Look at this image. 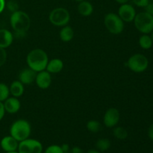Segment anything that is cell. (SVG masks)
<instances>
[{
  "label": "cell",
  "instance_id": "6da1fadb",
  "mask_svg": "<svg viewBox=\"0 0 153 153\" xmlns=\"http://www.w3.org/2000/svg\"><path fill=\"white\" fill-rule=\"evenodd\" d=\"M11 28L17 37H22L26 34L31 26V19L27 13L22 10H16L11 13L10 18Z\"/></svg>",
  "mask_w": 153,
  "mask_h": 153
},
{
  "label": "cell",
  "instance_id": "7a4b0ae2",
  "mask_svg": "<svg viewBox=\"0 0 153 153\" xmlns=\"http://www.w3.org/2000/svg\"><path fill=\"white\" fill-rule=\"evenodd\" d=\"M48 62L49 57L47 53L41 49H33L27 55L26 63L28 67L36 73L46 70Z\"/></svg>",
  "mask_w": 153,
  "mask_h": 153
},
{
  "label": "cell",
  "instance_id": "3957f363",
  "mask_svg": "<svg viewBox=\"0 0 153 153\" xmlns=\"http://www.w3.org/2000/svg\"><path fill=\"white\" fill-rule=\"evenodd\" d=\"M31 132V127L25 120L19 119L14 121L10 126V135L14 137L18 142L28 138Z\"/></svg>",
  "mask_w": 153,
  "mask_h": 153
},
{
  "label": "cell",
  "instance_id": "277c9868",
  "mask_svg": "<svg viewBox=\"0 0 153 153\" xmlns=\"http://www.w3.org/2000/svg\"><path fill=\"white\" fill-rule=\"evenodd\" d=\"M133 22L137 31L142 34H150L153 31V16L147 12L137 13Z\"/></svg>",
  "mask_w": 153,
  "mask_h": 153
},
{
  "label": "cell",
  "instance_id": "5b68a950",
  "mask_svg": "<svg viewBox=\"0 0 153 153\" xmlns=\"http://www.w3.org/2000/svg\"><path fill=\"white\" fill-rule=\"evenodd\" d=\"M104 24L108 31L112 34H120L124 30V22L117 13H107L104 17Z\"/></svg>",
  "mask_w": 153,
  "mask_h": 153
},
{
  "label": "cell",
  "instance_id": "8992f818",
  "mask_svg": "<svg viewBox=\"0 0 153 153\" xmlns=\"http://www.w3.org/2000/svg\"><path fill=\"white\" fill-rule=\"evenodd\" d=\"M126 66L134 73H140L144 72L148 68L149 61L143 54H134L128 58L126 62Z\"/></svg>",
  "mask_w": 153,
  "mask_h": 153
},
{
  "label": "cell",
  "instance_id": "52a82bcc",
  "mask_svg": "<svg viewBox=\"0 0 153 153\" xmlns=\"http://www.w3.org/2000/svg\"><path fill=\"white\" fill-rule=\"evenodd\" d=\"M49 19L52 25L58 27H64L70 22V12L64 7H56L50 12Z\"/></svg>",
  "mask_w": 153,
  "mask_h": 153
},
{
  "label": "cell",
  "instance_id": "ba28073f",
  "mask_svg": "<svg viewBox=\"0 0 153 153\" xmlns=\"http://www.w3.org/2000/svg\"><path fill=\"white\" fill-rule=\"evenodd\" d=\"M17 151L19 153H42L43 145L39 140L28 137L19 142Z\"/></svg>",
  "mask_w": 153,
  "mask_h": 153
},
{
  "label": "cell",
  "instance_id": "9c48e42d",
  "mask_svg": "<svg viewBox=\"0 0 153 153\" xmlns=\"http://www.w3.org/2000/svg\"><path fill=\"white\" fill-rule=\"evenodd\" d=\"M136 14L137 13L134 7L128 3L121 4L118 10V16L125 22H133Z\"/></svg>",
  "mask_w": 153,
  "mask_h": 153
},
{
  "label": "cell",
  "instance_id": "30bf717a",
  "mask_svg": "<svg viewBox=\"0 0 153 153\" xmlns=\"http://www.w3.org/2000/svg\"><path fill=\"white\" fill-rule=\"evenodd\" d=\"M120 117V115L119 111L115 108H111L108 109L105 113L103 123L108 128H114L119 123Z\"/></svg>",
  "mask_w": 153,
  "mask_h": 153
},
{
  "label": "cell",
  "instance_id": "8fae6325",
  "mask_svg": "<svg viewBox=\"0 0 153 153\" xmlns=\"http://www.w3.org/2000/svg\"><path fill=\"white\" fill-rule=\"evenodd\" d=\"M35 82L37 84V87L40 89H47L50 87L52 84V76L51 73L46 71V70L40 71L37 73L35 79Z\"/></svg>",
  "mask_w": 153,
  "mask_h": 153
},
{
  "label": "cell",
  "instance_id": "7c38bea8",
  "mask_svg": "<svg viewBox=\"0 0 153 153\" xmlns=\"http://www.w3.org/2000/svg\"><path fill=\"white\" fill-rule=\"evenodd\" d=\"M18 145H19V142L11 135L5 136L1 139L0 142V146L1 149L5 152L16 151L18 149Z\"/></svg>",
  "mask_w": 153,
  "mask_h": 153
},
{
  "label": "cell",
  "instance_id": "4fadbf2b",
  "mask_svg": "<svg viewBox=\"0 0 153 153\" xmlns=\"http://www.w3.org/2000/svg\"><path fill=\"white\" fill-rule=\"evenodd\" d=\"M3 104H4L5 112H7L8 114H11L17 113L21 107L19 100L16 97H8L7 100L3 102Z\"/></svg>",
  "mask_w": 153,
  "mask_h": 153
},
{
  "label": "cell",
  "instance_id": "5bb4252c",
  "mask_svg": "<svg viewBox=\"0 0 153 153\" xmlns=\"http://www.w3.org/2000/svg\"><path fill=\"white\" fill-rule=\"evenodd\" d=\"M36 76H37V73L28 67L22 70L19 73V81L22 82L23 85H31L35 81Z\"/></svg>",
  "mask_w": 153,
  "mask_h": 153
},
{
  "label": "cell",
  "instance_id": "9a60e30c",
  "mask_svg": "<svg viewBox=\"0 0 153 153\" xmlns=\"http://www.w3.org/2000/svg\"><path fill=\"white\" fill-rule=\"evenodd\" d=\"M13 41V34L10 31L1 28L0 29V47L7 49L12 44Z\"/></svg>",
  "mask_w": 153,
  "mask_h": 153
},
{
  "label": "cell",
  "instance_id": "2e32d148",
  "mask_svg": "<svg viewBox=\"0 0 153 153\" xmlns=\"http://www.w3.org/2000/svg\"><path fill=\"white\" fill-rule=\"evenodd\" d=\"M63 68H64V62L62 60L59 58H53L51 61H49L46 70L49 73L55 74L60 73Z\"/></svg>",
  "mask_w": 153,
  "mask_h": 153
},
{
  "label": "cell",
  "instance_id": "e0dca14e",
  "mask_svg": "<svg viewBox=\"0 0 153 153\" xmlns=\"http://www.w3.org/2000/svg\"><path fill=\"white\" fill-rule=\"evenodd\" d=\"M78 11L79 14L83 16H89L94 12V7L89 1L84 0L78 4Z\"/></svg>",
  "mask_w": 153,
  "mask_h": 153
},
{
  "label": "cell",
  "instance_id": "ac0fdd59",
  "mask_svg": "<svg viewBox=\"0 0 153 153\" xmlns=\"http://www.w3.org/2000/svg\"><path fill=\"white\" fill-rule=\"evenodd\" d=\"M10 90V94H11L13 97H21L24 93V85L19 80L13 81L9 88Z\"/></svg>",
  "mask_w": 153,
  "mask_h": 153
},
{
  "label": "cell",
  "instance_id": "d6986e66",
  "mask_svg": "<svg viewBox=\"0 0 153 153\" xmlns=\"http://www.w3.org/2000/svg\"><path fill=\"white\" fill-rule=\"evenodd\" d=\"M59 36L63 42L67 43V42H70L73 40V37H74V31L71 26H69L67 25L62 27V28L60 31Z\"/></svg>",
  "mask_w": 153,
  "mask_h": 153
},
{
  "label": "cell",
  "instance_id": "ffe728a7",
  "mask_svg": "<svg viewBox=\"0 0 153 153\" xmlns=\"http://www.w3.org/2000/svg\"><path fill=\"white\" fill-rule=\"evenodd\" d=\"M138 43L140 47L143 49H146H146H151L153 45V42L151 36L146 34H143V35L140 36V38H139Z\"/></svg>",
  "mask_w": 153,
  "mask_h": 153
},
{
  "label": "cell",
  "instance_id": "44dd1931",
  "mask_svg": "<svg viewBox=\"0 0 153 153\" xmlns=\"http://www.w3.org/2000/svg\"><path fill=\"white\" fill-rule=\"evenodd\" d=\"M111 141L107 138H100L96 143V147L100 152H105L111 147Z\"/></svg>",
  "mask_w": 153,
  "mask_h": 153
},
{
  "label": "cell",
  "instance_id": "7402d4cb",
  "mask_svg": "<svg viewBox=\"0 0 153 153\" xmlns=\"http://www.w3.org/2000/svg\"><path fill=\"white\" fill-rule=\"evenodd\" d=\"M113 134L117 139H119V140H125L128 137V131L123 127L117 126L114 128Z\"/></svg>",
  "mask_w": 153,
  "mask_h": 153
},
{
  "label": "cell",
  "instance_id": "603a6c76",
  "mask_svg": "<svg viewBox=\"0 0 153 153\" xmlns=\"http://www.w3.org/2000/svg\"><path fill=\"white\" fill-rule=\"evenodd\" d=\"M86 127L88 131H91V132L97 133L101 129V124L99 121L95 120H91L87 123Z\"/></svg>",
  "mask_w": 153,
  "mask_h": 153
},
{
  "label": "cell",
  "instance_id": "cb8c5ba5",
  "mask_svg": "<svg viewBox=\"0 0 153 153\" xmlns=\"http://www.w3.org/2000/svg\"><path fill=\"white\" fill-rule=\"evenodd\" d=\"M10 95V90L7 85L0 83V102H4L7 100Z\"/></svg>",
  "mask_w": 153,
  "mask_h": 153
},
{
  "label": "cell",
  "instance_id": "d4e9b609",
  "mask_svg": "<svg viewBox=\"0 0 153 153\" xmlns=\"http://www.w3.org/2000/svg\"><path fill=\"white\" fill-rule=\"evenodd\" d=\"M6 7L11 13L19 10V4H18L17 1L15 0H10L7 1V3H6Z\"/></svg>",
  "mask_w": 153,
  "mask_h": 153
},
{
  "label": "cell",
  "instance_id": "484cf974",
  "mask_svg": "<svg viewBox=\"0 0 153 153\" xmlns=\"http://www.w3.org/2000/svg\"><path fill=\"white\" fill-rule=\"evenodd\" d=\"M44 153H64L61 146L58 145H51L46 148V150L44 151Z\"/></svg>",
  "mask_w": 153,
  "mask_h": 153
},
{
  "label": "cell",
  "instance_id": "4316f807",
  "mask_svg": "<svg viewBox=\"0 0 153 153\" xmlns=\"http://www.w3.org/2000/svg\"><path fill=\"white\" fill-rule=\"evenodd\" d=\"M7 60V52L5 49L0 47V67H2Z\"/></svg>",
  "mask_w": 153,
  "mask_h": 153
},
{
  "label": "cell",
  "instance_id": "83f0119b",
  "mask_svg": "<svg viewBox=\"0 0 153 153\" xmlns=\"http://www.w3.org/2000/svg\"><path fill=\"white\" fill-rule=\"evenodd\" d=\"M132 3L139 7H145L149 2V0H131Z\"/></svg>",
  "mask_w": 153,
  "mask_h": 153
},
{
  "label": "cell",
  "instance_id": "f1b7e54d",
  "mask_svg": "<svg viewBox=\"0 0 153 153\" xmlns=\"http://www.w3.org/2000/svg\"><path fill=\"white\" fill-rule=\"evenodd\" d=\"M145 10V12H147V13H150V14L152 15L153 12V2L152 1H149V4L146 6L145 7H143Z\"/></svg>",
  "mask_w": 153,
  "mask_h": 153
},
{
  "label": "cell",
  "instance_id": "f546056e",
  "mask_svg": "<svg viewBox=\"0 0 153 153\" xmlns=\"http://www.w3.org/2000/svg\"><path fill=\"white\" fill-rule=\"evenodd\" d=\"M4 114H5V110H4V104L2 102H0V121L3 119Z\"/></svg>",
  "mask_w": 153,
  "mask_h": 153
},
{
  "label": "cell",
  "instance_id": "4dcf8cb0",
  "mask_svg": "<svg viewBox=\"0 0 153 153\" xmlns=\"http://www.w3.org/2000/svg\"><path fill=\"white\" fill-rule=\"evenodd\" d=\"M148 136L151 140H153V123L151 124L148 128Z\"/></svg>",
  "mask_w": 153,
  "mask_h": 153
},
{
  "label": "cell",
  "instance_id": "1f68e13d",
  "mask_svg": "<svg viewBox=\"0 0 153 153\" xmlns=\"http://www.w3.org/2000/svg\"><path fill=\"white\" fill-rule=\"evenodd\" d=\"M70 152L71 153H83V150L81 149L79 146H74L70 150Z\"/></svg>",
  "mask_w": 153,
  "mask_h": 153
},
{
  "label": "cell",
  "instance_id": "d6a6232c",
  "mask_svg": "<svg viewBox=\"0 0 153 153\" xmlns=\"http://www.w3.org/2000/svg\"><path fill=\"white\" fill-rule=\"evenodd\" d=\"M61 149H62L63 152H69L70 149V145L68 144V143H64V144H62L61 146Z\"/></svg>",
  "mask_w": 153,
  "mask_h": 153
},
{
  "label": "cell",
  "instance_id": "836d02e7",
  "mask_svg": "<svg viewBox=\"0 0 153 153\" xmlns=\"http://www.w3.org/2000/svg\"><path fill=\"white\" fill-rule=\"evenodd\" d=\"M6 7L5 0H0V13H2Z\"/></svg>",
  "mask_w": 153,
  "mask_h": 153
},
{
  "label": "cell",
  "instance_id": "e575fe53",
  "mask_svg": "<svg viewBox=\"0 0 153 153\" xmlns=\"http://www.w3.org/2000/svg\"><path fill=\"white\" fill-rule=\"evenodd\" d=\"M115 1H117V3H119V4H126V3H128V1H129V0H115Z\"/></svg>",
  "mask_w": 153,
  "mask_h": 153
},
{
  "label": "cell",
  "instance_id": "d590c367",
  "mask_svg": "<svg viewBox=\"0 0 153 153\" xmlns=\"http://www.w3.org/2000/svg\"><path fill=\"white\" fill-rule=\"evenodd\" d=\"M87 153H101L99 150L97 149H90Z\"/></svg>",
  "mask_w": 153,
  "mask_h": 153
},
{
  "label": "cell",
  "instance_id": "8d00e7d4",
  "mask_svg": "<svg viewBox=\"0 0 153 153\" xmlns=\"http://www.w3.org/2000/svg\"><path fill=\"white\" fill-rule=\"evenodd\" d=\"M5 153H19V152H16V151H13V152H5Z\"/></svg>",
  "mask_w": 153,
  "mask_h": 153
},
{
  "label": "cell",
  "instance_id": "74e56055",
  "mask_svg": "<svg viewBox=\"0 0 153 153\" xmlns=\"http://www.w3.org/2000/svg\"><path fill=\"white\" fill-rule=\"evenodd\" d=\"M151 37H152V42H153V31L151 32Z\"/></svg>",
  "mask_w": 153,
  "mask_h": 153
},
{
  "label": "cell",
  "instance_id": "f35d334b",
  "mask_svg": "<svg viewBox=\"0 0 153 153\" xmlns=\"http://www.w3.org/2000/svg\"><path fill=\"white\" fill-rule=\"evenodd\" d=\"M75 1H79V2H80V1H84V0H75Z\"/></svg>",
  "mask_w": 153,
  "mask_h": 153
},
{
  "label": "cell",
  "instance_id": "ab89813d",
  "mask_svg": "<svg viewBox=\"0 0 153 153\" xmlns=\"http://www.w3.org/2000/svg\"><path fill=\"white\" fill-rule=\"evenodd\" d=\"M64 153H71V152H70V151H69V152H64Z\"/></svg>",
  "mask_w": 153,
  "mask_h": 153
},
{
  "label": "cell",
  "instance_id": "60d3db41",
  "mask_svg": "<svg viewBox=\"0 0 153 153\" xmlns=\"http://www.w3.org/2000/svg\"><path fill=\"white\" fill-rule=\"evenodd\" d=\"M149 1H152V2H153V0H149Z\"/></svg>",
  "mask_w": 153,
  "mask_h": 153
},
{
  "label": "cell",
  "instance_id": "b9f144b4",
  "mask_svg": "<svg viewBox=\"0 0 153 153\" xmlns=\"http://www.w3.org/2000/svg\"><path fill=\"white\" fill-rule=\"evenodd\" d=\"M152 153H153V149H152Z\"/></svg>",
  "mask_w": 153,
  "mask_h": 153
},
{
  "label": "cell",
  "instance_id": "7bdbcfd3",
  "mask_svg": "<svg viewBox=\"0 0 153 153\" xmlns=\"http://www.w3.org/2000/svg\"><path fill=\"white\" fill-rule=\"evenodd\" d=\"M152 16H153V12H152Z\"/></svg>",
  "mask_w": 153,
  "mask_h": 153
}]
</instances>
